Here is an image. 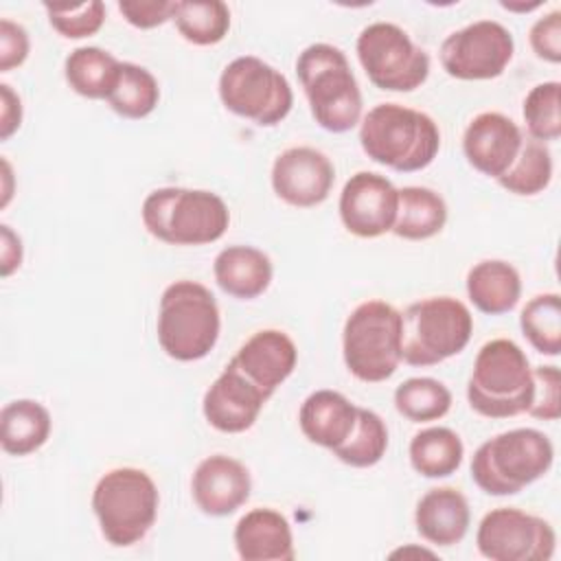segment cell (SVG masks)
<instances>
[{
	"label": "cell",
	"mask_w": 561,
	"mask_h": 561,
	"mask_svg": "<svg viewBox=\"0 0 561 561\" xmlns=\"http://www.w3.org/2000/svg\"><path fill=\"white\" fill-rule=\"evenodd\" d=\"M410 465L423 478H447L458 471L465 456L460 436L449 427H425L410 440Z\"/></svg>",
	"instance_id": "obj_28"
},
{
	"label": "cell",
	"mask_w": 561,
	"mask_h": 561,
	"mask_svg": "<svg viewBox=\"0 0 561 561\" xmlns=\"http://www.w3.org/2000/svg\"><path fill=\"white\" fill-rule=\"evenodd\" d=\"M160 493L151 476L136 467L103 473L92 491V511L101 535L116 548L138 543L156 524Z\"/></svg>",
	"instance_id": "obj_7"
},
{
	"label": "cell",
	"mask_w": 561,
	"mask_h": 561,
	"mask_svg": "<svg viewBox=\"0 0 561 561\" xmlns=\"http://www.w3.org/2000/svg\"><path fill=\"white\" fill-rule=\"evenodd\" d=\"M554 460L550 438L533 427H515L484 440L471 458V480L489 495H515L543 478Z\"/></svg>",
	"instance_id": "obj_5"
},
{
	"label": "cell",
	"mask_w": 561,
	"mask_h": 561,
	"mask_svg": "<svg viewBox=\"0 0 561 561\" xmlns=\"http://www.w3.org/2000/svg\"><path fill=\"white\" fill-rule=\"evenodd\" d=\"M50 412L35 399H15L0 412V445L11 456L37 451L50 436Z\"/></svg>",
	"instance_id": "obj_25"
},
{
	"label": "cell",
	"mask_w": 561,
	"mask_h": 561,
	"mask_svg": "<svg viewBox=\"0 0 561 561\" xmlns=\"http://www.w3.org/2000/svg\"><path fill=\"white\" fill-rule=\"evenodd\" d=\"M519 327L530 346L548 357H557L561 351V298L554 291L530 298L522 313Z\"/></svg>",
	"instance_id": "obj_34"
},
{
	"label": "cell",
	"mask_w": 561,
	"mask_h": 561,
	"mask_svg": "<svg viewBox=\"0 0 561 561\" xmlns=\"http://www.w3.org/2000/svg\"><path fill=\"white\" fill-rule=\"evenodd\" d=\"M471 524L467 497L454 486L430 489L414 508V526L419 535L438 548L456 546L465 539Z\"/></svg>",
	"instance_id": "obj_20"
},
{
	"label": "cell",
	"mask_w": 561,
	"mask_h": 561,
	"mask_svg": "<svg viewBox=\"0 0 561 561\" xmlns=\"http://www.w3.org/2000/svg\"><path fill=\"white\" fill-rule=\"evenodd\" d=\"M213 274L224 294L252 300L270 287L274 265L270 256L254 245H228L215 256Z\"/></svg>",
	"instance_id": "obj_23"
},
{
	"label": "cell",
	"mask_w": 561,
	"mask_h": 561,
	"mask_svg": "<svg viewBox=\"0 0 561 561\" xmlns=\"http://www.w3.org/2000/svg\"><path fill=\"white\" fill-rule=\"evenodd\" d=\"M50 26L66 39L90 37L101 31L105 22V4L101 0H90L81 4H44Z\"/></svg>",
	"instance_id": "obj_36"
},
{
	"label": "cell",
	"mask_w": 561,
	"mask_h": 561,
	"mask_svg": "<svg viewBox=\"0 0 561 561\" xmlns=\"http://www.w3.org/2000/svg\"><path fill=\"white\" fill-rule=\"evenodd\" d=\"M2 234V245H0V272L2 276H11L20 265H22V239L11 230V226L2 224L0 226Z\"/></svg>",
	"instance_id": "obj_42"
},
{
	"label": "cell",
	"mask_w": 561,
	"mask_h": 561,
	"mask_svg": "<svg viewBox=\"0 0 561 561\" xmlns=\"http://www.w3.org/2000/svg\"><path fill=\"white\" fill-rule=\"evenodd\" d=\"M447 224L445 199L427 186H403L399 188L397 219L392 234L408 241H423L438 234Z\"/></svg>",
	"instance_id": "obj_27"
},
{
	"label": "cell",
	"mask_w": 561,
	"mask_h": 561,
	"mask_svg": "<svg viewBox=\"0 0 561 561\" xmlns=\"http://www.w3.org/2000/svg\"><path fill=\"white\" fill-rule=\"evenodd\" d=\"M234 548L243 561H291L294 535L287 517L274 508H252L234 526Z\"/></svg>",
	"instance_id": "obj_21"
},
{
	"label": "cell",
	"mask_w": 561,
	"mask_h": 561,
	"mask_svg": "<svg viewBox=\"0 0 561 561\" xmlns=\"http://www.w3.org/2000/svg\"><path fill=\"white\" fill-rule=\"evenodd\" d=\"M296 75L316 123L344 134L362 121V90L346 55L333 44H309L296 59Z\"/></svg>",
	"instance_id": "obj_2"
},
{
	"label": "cell",
	"mask_w": 561,
	"mask_h": 561,
	"mask_svg": "<svg viewBox=\"0 0 561 561\" xmlns=\"http://www.w3.org/2000/svg\"><path fill=\"white\" fill-rule=\"evenodd\" d=\"M2 180H4V188H2V206L9 204L11 199V164L7 162V158H2Z\"/></svg>",
	"instance_id": "obj_43"
},
{
	"label": "cell",
	"mask_w": 561,
	"mask_h": 561,
	"mask_svg": "<svg viewBox=\"0 0 561 561\" xmlns=\"http://www.w3.org/2000/svg\"><path fill=\"white\" fill-rule=\"evenodd\" d=\"M522 140L524 134L513 118L502 112H482L462 134V153L476 171L497 180L517 158Z\"/></svg>",
	"instance_id": "obj_18"
},
{
	"label": "cell",
	"mask_w": 561,
	"mask_h": 561,
	"mask_svg": "<svg viewBox=\"0 0 561 561\" xmlns=\"http://www.w3.org/2000/svg\"><path fill=\"white\" fill-rule=\"evenodd\" d=\"M335 182L331 160L313 147H289L274 158L272 188L278 199L296 208L322 204Z\"/></svg>",
	"instance_id": "obj_15"
},
{
	"label": "cell",
	"mask_w": 561,
	"mask_h": 561,
	"mask_svg": "<svg viewBox=\"0 0 561 561\" xmlns=\"http://www.w3.org/2000/svg\"><path fill=\"white\" fill-rule=\"evenodd\" d=\"M221 331V316L210 289L197 280H175L160 296L156 333L162 351L178 362L206 357Z\"/></svg>",
	"instance_id": "obj_6"
},
{
	"label": "cell",
	"mask_w": 561,
	"mask_h": 561,
	"mask_svg": "<svg viewBox=\"0 0 561 561\" xmlns=\"http://www.w3.org/2000/svg\"><path fill=\"white\" fill-rule=\"evenodd\" d=\"M559 81H543L530 88L524 99L522 114L526 121L528 136L539 142H550L561 136V114H559Z\"/></svg>",
	"instance_id": "obj_35"
},
{
	"label": "cell",
	"mask_w": 561,
	"mask_h": 561,
	"mask_svg": "<svg viewBox=\"0 0 561 561\" xmlns=\"http://www.w3.org/2000/svg\"><path fill=\"white\" fill-rule=\"evenodd\" d=\"M160 101L158 79L134 61L121 64V77L112 94L107 96V105L123 118L140 121L149 116Z\"/></svg>",
	"instance_id": "obj_31"
},
{
	"label": "cell",
	"mask_w": 561,
	"mask_h": 561,
	"mask_svg": "<svg viewBox=\"0 0 561 561\" xmlns=\"http://www.w3.org/2000/svg\"><path fill=\"white\" fill-rule=\"evenodd\" d=\"M504 9L508 11H533L537 7H541V2H533V4H508V2H500Z\"/></svg>",
	"instance_id": "obj_44"
},
{
	"label": "cell",
	"mask_w": 561,
	"mask_h": 561,
	"mask_svg": "<svg viewBox=\"0 0 561 561\" xmlns=\"http://www.w3.org/2000/svg\"><path fill=\"white\" fill-rule=\"evenodd\" d=\"M535 392L528 405V414L541 421H557L561 416V373L557 366L533 368Z\"/></svg>",
	"instance_id": "obj_37"
},
{
	"label": "cell",
	"mask_w": 561,
	"mask_h": 561,
	"mask_svg": "<svg viewBox=\"0 0 561 561\" xmlns=\"http://www.w3.org/2000/svg\"><path fill=\"white\" fill-rule=\"evenodd\" d=\"M173 4V0H125L118 2V11L136 28H156L171 20Z\"/></svg>",
	"instance_id": "obj_40"
},
{
	"label": "cell",
	"mask_w": 561,
	"mask_h": 561,
	"mask_svg": "<svg viewBox=\"0 0 561 561\" xmlns=\"http://www.w3.org/2000/svg\"><path fill=\"white\" fill-rule=\"evenodd\" d=\"M357 59L379 90L412 92L427 81L430 55L392 22H373L357 35Z\"/></svg>",
	"instance_id": "obj_11"
},
{
	"label": "cell",
	"mask_w": 561,
	"mask_h": 561,
	"mask_svg": "<svg viewBox=\"0 0 561 561\" xmlns=\"http://www.w3.org/2000/svg\"><path fill=\"white\" fill-rule=\"evenodd\" d=\"M467 296L482 313H506L522 296L519 272L502 259L480 261L467 274Z\"/></svg>",
	"instance_id": "obj_24"
},
{
	"label": "cell",
	"mask_w": 561,
	"mask_h": 561,
	"mask_svg": "<svg viewBox=\"0 0 561 561\" xmlns=\"http://www.w3.org/2000/svg\"><path fill=\"white\" fill-rule=\"evenodd\" d=\"M401 311L386 300L357 305L342 331V355L348 373L366 383H379L401 364Z\"/></svg>",
	"instance_id": "obj_9"
},
{
	"label": "cell",
	"mask_w": 561,
	"mask_h": 561,
	"mask_svg": "<svg viewBox=\"0 0 561 561\" xmlns=\"http://www.w3.org/2000/svg\"><path fill=\"white\" fill-rule=\"evenodd\" d=\"M535 381L526 353L506 337L480 346L467 381V401L486 419L524 414L533 401Z\"/></svg>",
	"instance_id": "obj_4"
},
{
	"label": "cell",
	"mask_w": 561,
	"mask_h": 561,
	"mask_svg": "<svg viewBox=\"0 0 561 561\" xmlns=\"http://www.w3.org/2000/svg\"><path fill=\"white\" fill-rule=\"evenodd\" d=\"M140 217L147 232L169 245L215 243L230 224V210L217 193L182 186L151 191L142 202Z\"/></svg>",
	"instance_id": "obj_3"
},
{
	"label": "cell",
	"mask_w": 561,
	"mask_h": 561,
	"mask_svg": "<svg viewBox=\"0 0 561 561\" xmlns=\"http://www.w3.org/2000/svg\"><path fill=\"white\" fill-rule=\"evenodd\" d=\"M252 491V478L243 462L226 454L204 458L191 478V495L197 508L210 517H226L241 508Z\"/></svg>",
	"instance_id": "obj_17"
},
{
	"label": "cell",
	"mask_w": 561,
	"mask_h": 561,
	"mask_svg": "<svg viewBox=\"0 0 561 561\" xmlns=\"http://www.w3.org/2000/svg\"><path fill=\"white\" fill-rule=\"evenodd\" d=\"M217 90L228 112L261 127L278 125L294 105L287 77L254 55L232 59L221 70Z\"/></svg>",
	"instance_id": "obj_10"
},
{
	"label": "cell",
	"mask_w": 561,
	"mask_h": 561,
	"mask_svg": "<svg viewBox=\"0 0 561 561\" xmlns=\"http://www.w3.org/2000/svg\"><path fill=\"white\" fill-rule=\"evenodd\" d=\"M0 140H9L22 125V101L9 83H0Z\"/></svg>",
	"instance_id": "obj_41"
},
{
	"label": "cell",
	"mask_w": 561,
	"mask_h": 561,
	"mask_svg": "<svg viewBox=\"0 0 561 561\" xmlns=\"http://www.w3.org/2000/svg\"><path fill=\"white\" fill-rule=\"evenodd\" d=\"M171 20L195 46L219 44L230 31V9L221 0H175Z\"/></svg>",
	"instance_id": "obj_29"
},
{
	"label": "cell",
	"mask_w": 561,
	"mask_h": 561,
	"mask_svg": "<svg viewBox=\"0 0 561 561\" xmlns=\"http://www.w3.org/2000/svg\"><path fill=\"white\" fill-rule=\"evenodd\" d=\"M357 416V405H353L342 392L337 390H316L311 392L298 412V425L305 438L313 445L335 449L342 445Z\"/></svg>",
	"instance_id": "obj_22"
},
{
	"label": "cell",
	"mask_w": 561,
	"mask_h": 561,
	"mask_svg": "<svg viewBox=\"0 0 561 561\" xmlns=\"http://www.w3.org/2000/svg\"><path fill=\"white\" fill-rule=\"evenodd\" d=\"M388 449V427L383 419L366 408H357L355 425L348 438L333 449V456L355 469L377 465Z\"/></svg>",
	"instance_id": "obj_32"
},
{
	"label": "cell",
	"mask_w": 561,
	"mask_h": 561,
	"mask_svg": "<svg viewBox=\"0 0 561 561\" xmlns=\"http://www.w3.org/2000/svg\"><path fill=\"white\" fill-rule=\"evenodd\" d=\"M359 145L373 162L399 173H414L434 162L440 149V129L425 112L379 103L359 121Z\"/></svg>",
	"instance_id": "obj_1"
},
{
	"label": "cell",
	"mask_w": 561,
	"mask_h": 561,
	"mask_svg": "<svg viewBox=\"0 0 561 561\" xmlns=\"http://www.w3.org/2000/svg\"><path fill=\"white\" fill-rule=\"evenodd\" d=\"M399 206V188L379 173L357 171L340 193V219L362 239H375L392 230Z\"/></svg>",
	"instance_id": "obj_14"
},
{
	"label": "cell",
	"mask_w": 561,
	"mask_h": 561,
	"mask_svg": "<svg viewBox=\"0 0 561 561\" xmlns=\"http://www.w3.org/2000/svg\"><path fill=\"white\" fill-rule=\"evenodd\" d=\"M121 64L123 61L99 46H79L70 50L64 61V77L77 94L107 101L118 83Z\"/></svg>",
	"instance_id": "obj_26"
},
{
	"label": "cell",
	"mask_w": 561,
	"mask_h": 561,
	"mask_svg": "<svg viewBox=\"0 0 561 561\" xmlns=\"http://www.w3.org/2000/svg\"><path fill=\"white\" fill-rule=\"evenodd\" d=\"M515 42L511 31L495 20H476L449 33L438 50L443 70L460 81L500 77L511 64Z\"/></svg>",
	"instance_id": "obj_12"
},
{
	"label": "cell",
	"mask_w": 561,
	"mask_h": 561,
	"mask_svg": "<svg viewBox=\"0 0 561 561\" xmlns=\"http://www.w3.org/2000/svg\"><path fill=\"white\" fill-rule=\"evenodd\" d=\"M533 53L550 64L561 61V11H550L541 15L528 33Z\"/></svg>",
	"instance_id": "obj_38"
},
{
	"label": "cell",
	"mask_w": 561,
	"mask_h": 561,
	"mask_svg": "<svg viewBox=\"0 0 561 561\" xmlns=\"http://www.w3.org/2000/svg\"><path fill=\"white\" fill-rule=\"evenodd\" d=\"M554 543L557 535L543 517L513 506L489 511L476 533L478 552L491 561H548Z\"/></svg>",
	"instance_id": "obj_13"
},
{
	"label": "cell",
	"mask_w": 561,
	"mask_h": 561,
	"mask_svg": "<svg viewBox=\"0 0 561 561\" xmlns=\"http://www.w3.org/2000/svg\"><path fill=\"white\" fill-rule=\"evenodd\" d=\"M31 42L22 24L2 18L0 20V72H9L22 66L28 57Z\"/></svg>",
	"instance_id": "obj_39"
},
{
	"label": "cell",
	"mask_w": 561,
	"mask_h": 561,
	"mask_svg": "<svg viewBox=\"0 0 561 561\" xmlns=\"http://www.w3.org/2000/svg\"><path fill=\"white\" fill-rule=\"evenodd\" d=\"M394 408L412 423L438 421L451 408V392L434 377H410L397 386Z\"/></svg>",
	"instance_id": "obj_33"
},
{
	"label": "cell",
	"mask_w": 561,
	"mask_h": 561,
	"mask_svg": "<svg viewBox=\"0 0 561 561\" xmlns=\"http://www.w3.org/2000/svg\"><path fill=\"white\" fill-rule=\"evenodd\" d=\"M401 362L421 368L458 355L473 333L471 311L451 296L412 302L401 313Z\"/></svg>",
	"instance_id": "obj_8"
},
{
	"label": "cell",
	"mask_w": 561,
	"mask_h": 561,
	"mask_svg": "<svg viewBox=\"0 0 561 561\" xmlns=\"http://www.w3.org/2000/svg\"><path fill=\"white\" fill-rule=\"evenodd\" d=\"M552 180V153L546 142L524 136L517 158L497 178V184L519 197H530L548 188Z\"/></svg>",
	"instance_id": "obj_30"
},
{
	"label": "cell",
	"mask_w": 561,
	"mask_h": 561,
	"mask_svg": "<svg viewBox=\"0 0 561 561\" xmlns=\"http://www.w3.org/2000/svg\"><path fill=\"white\" fill-rule=\"evenodd\" d=\"M270 394L245 377L234 362H228L221 375L210 383L202 399V412L215 430L241 434L254 425Z\"/></svg>",
	"instance_id": "obj_16"
},
{
	"label": "cell",
	"mask_w": 561,
	"mask_h": 561,
	"mask_svg": "<svg viewBox=\"0 0 561 561\" xmlns=\"http://www.w3.org/2000/svg\"><path fill=\"white\" fill-rule=\"evenodd\" d=\"M270 397L294 373L298 362V348L294 340L278 329H261L252 333L237 355L230 359Z\"/></svg>",
	"instance_id": "obj_19"
}]
</instances>
